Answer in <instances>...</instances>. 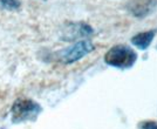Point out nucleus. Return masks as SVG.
<instances>
[{"label":"nucleus","mask_w":157,"mask_h":129,"mask_svg":"<svg viewBox=\"0 0 157 129\" xmlns=\"http://www.w3.org/2000/svg\"><path fill=\"white\" fill-rule=\"evenodd\" d=\"M136 60H137L136 52L127 45L113 46L105 55V64L121 69H127L132 67Z\"/></svg>","instance_id":"nucleus-1"},{"label":"nucleus","mask_w":157,"mask_h":129,"mask_svg":"<svg viewBox=\"0 0 157 129\" xmlns=\"http://www.w3.org/2000/svg\"><path fill=\"white\" fill-rule=\"evenodd\" d=\"M41 110L40 104L32 100H18L12 106V121L14 123L34 121Z\"/></svg>","instance_id":"nucleus-2"},{"label":"nucleus","mask_w":157,"mask_h":129,"mask_svg":"<svg viewBox=\"0 0 157 129\" xmlns=\"http://www.w3.org/2000/svg\"><path fill=\"white\" fill-rule=\"evenodd\" d=\"M95 46L93 45L92 41L89 40H81L78 41L75 45L71 46L59 53V60L62 64H71L73 62H76L80 59L86 57L90 52L94 51Z\"/></svg>","instance_id":"nucleus-3"},{"label":"nucleus","mask_w":157,"mask_h":129,"mask_svg":"<svg viewBox=\"0 0 157 129\" xmlns=\"http://www.w3.org/2000/svg\"><path fill=\"white\" fill-rule=\"evenodd\" d=\"M157 7V0H129L125 5L127 11L136 18H145Z\"/></svg>","instance_id":"nucleus-4"},{"label":"nucleus","mask_w":157,"mask_h":129,"mask_svg":"<svg viewBox=\"0 0 157 129\" xmlns=\"http://www.w3.org/2000/svg\"><path fill=\"white\" fill-rule=\"evenodd\" d=\"M93 34V28L85 22H71L65 28L62 39L66 41H73L78 38H86Z\"/></svg>","instance_id":"nucleus-5"},{"label":"nucleus","mask_w":157,"mask_h":129,"mask_svg":"<svg viewBox=\"0 0 157 129\" xmlns=\"http://www.w3.org/2000/svg\"><path fill=\"white\" fill-rule=\"evenodd\" d=\"M156 29H151V31H147V32H142L136 34L135 37L131 38V44L136 46L140 49H147L150 46L152 39L156 34Z\"/></svg>","instance_id":"nucleus-6"},{"label":"nucleus","mask_w":157,"mask_h":129,"mask_svg":"<svg viewBox=\"0 0 157 129\" xmlns=\"http://www.w3.org/2000/svg\"><path fill=\"white\" fill-rule=\"evenodd\" d=\"M0 4L6 10H18L20 7V2L18 0H0Z\"/></svg>","instance_id":"nucleus-7"},{"label":"nucleus","mask_w":157,"mask_h":129,"mask_svg":"<svg viewBox=\"0 0 157 129\" xmlns=\"http://www.w3.org/2000/svg\"><path fill=\"white\" fill-rule=\"evenodd\" d=\"M138 129H157V123L154 121H143L138 124Z\"/></svg>","instance_id":"nucleus-8"},{"label":"nucleus","mask_w":157,"mask_h":129,"mask_svg":"<svg viewBox=\"0 0 157 129\" xmlns=\"http://www.w3.org/2000/svg\"><path fill=\"white\" fill-rule=\"evenodd\" d=\"M44 1H46V0H44Z\"/></svg>","instance_id":"nucleus-9"}]
</instances>
